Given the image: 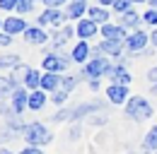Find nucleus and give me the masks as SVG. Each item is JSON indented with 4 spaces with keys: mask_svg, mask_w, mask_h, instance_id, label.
<instances>
[{
    "mask_svg": "<svg viewBox=\"0 0 157 154\" xmlns=\"http://www.w3.org/2000/svg\"><path fill=\"white\" fill-rule=\"evenodd\" d=\"M29 27L24 24V19L22 17H7L2 22V31L5 34H10V36H15V34H24Z\"/></svg>",
    "mask_w": 157,
    "mask_h": 154,
    "instance_id": "nucleus-8",
    "label": "nucleus"
},
{
    "mask_svg": "<svg viewBox=\"0 0 157 154\" xmlns=\"http://www.w3.org/2000/svg\"><path fill=\"white\" fill-rule=\"evenodd\" d=\"M147 2H150V7H155V10H157V0H147Z\"/></svg>",
    "mask_w": 157,
    "mask_h": 154,
    "instance_id": "nucleus-40",
    "label": "nucleus"
},
{
    "mask_svg": "<svg viewBox=\"0 0 157 154\" xmlns=\"http://www.w3.org/2000/svg\"><path fill=\"white\" fill-rule=\"evenodd\" d=\"M114 10H116L118 15L128 12V10H131V0H116V2H114Z\"/></svg>",
    "mask_w": 157,
    "mask_h": 154,
    "instance_id": "nucleus-30",
    "label": "nucleus"
},
{
    "mask_svg": "<svg viewBox=\"0 0 157 154\" xmlns=\"http://www.w3.org/2000/svg\"><path fill=\"white\" fill-rule=\"evenodd\" d=\"M75 31H78V36L82 38V41H87V38H92L97 34V22H94V19H78Z\"/></svg>",
    "mask_w": 157,
    "mask_h": 154,
    "instance_id": "nucleus-10",
    "label": "nucleus"
},
{
    "mask_svg": "<svg viewBox=\"0 0 157 154\" xmlns=\"http://www.w3.org/2000/svg\"><path fill=\"white\" fill-rule=\"evenodd\" d=\"M155 154H157V149H155Z\"/></svg>",
    "mask_w": 157,
    "mask_h": 154,
    "instance_id": "nucleus-45",
    "label": "nucleus"
},
{
    "mask_svg": "<svg viewBox=\"0 0 157 154\" xmlns=\"http://www.w3.org/2000/svg\"><path fill=\"white\" fill-rule=\"evenodd\" d=\"M7 43H12V38H10V34H5V31H0V46H7Z\"/></svg>",
    "mask_w": 157,
    "mask_h": 154,
    "instance_id": "nucleus-35",
    "label": "nucleus"
},
{
    "mask_svg": "<svg viewBox=\"0 0 157 154\" xmlns=\"http://www.w3.org/2000/svg\"><path fill=\"white\" fill-rule=\"evenodd\" d=\"M0 154H12V152L10 149H0Z\"/></svg>",
    "mask_w": 157,
    "mask_h": 154,
    "instance_id": "nucleus-41",
    "label": "nucleus"
},
{
    "mask_svg": "<svg viewBox=\"0 0 157 154\" xmlns=\"http://www.w3.org/2000/svg\"><path fill=\"white\" fill-rule=\"evenodd\" d=\"M121 51H123V43L121 41H101V46H99V53H106V56H121Z\"/></svg>",
    "mask_w": 157,
    "mask_h": 154,
    "instance_id": "nucleus-16",
    "label": "nucleus"
},
{
    "mask_svg": "<svg viewBox=\"0 0 157 154\" xmlns=\"http://www.w3.org/2000/svg\"><path fill=\"white\" fill-rule=\"evenodd\" d=\"M147 79H150L152 84H157V68H152V70L147 72Z\"/></svg>",
    "mask_w": 157,
    "mask_h": 154,
    "instance_id": "nucleus-36",
    "label": "nucleus"
},
{
    "mask_svg": "<svg viewBox=\"0 0 157 154\" xmlns=\"http://www.w3.org/2000/svg\"><path fill=\"white\" fill-rule=\"evenodd\" d=\"M27 104H29V92L24 87H17L12 92V111H15V116H20L27 108Z\"/></svg>",
    "mask_w": 157,
    "mask_h": 154,
    "instance_id": "nucleus-7",
    "label": "nucleus"
},
{
    "mask_svg": "<svg viewBox=\"0 0 157 154\" xmlns=\"http://www.w3.org/2000/svg\"><path fill=\"white\" fill-rule=\"evenodd\" d=\"M22 135H24V142H27V145H32V147L46 145V142L51 140L48 130H46V128H44L41 123H29V125H24Z\"/></svg>",
    "mask_w": 157,
    "mask_h": 154,
    "instance_id": "nucleus-1",
    "label": "nucleus"
},
{
    "mask_svg": "<svg viewBox=\"0 0 157 154\" xmlns=\"http://www.w3.org/2000/svg\"><path fill=\"white\" fill-rule=\"evenodd\" d=\"M82 75H68L65 77V79H63V89H65V92H70V89H73V87H75V84H78V79Z\"/></svg>",
    "mask_w": 157,
    "mask_h": 154,
    "instance_id": "nucleus-29",
    "label": "nucleus"
},
{
    "mask_svg": "<svg viewBox=\"0 0 157 154\" xmlns=\"http://www.w3.org/2000/svg\"><path fill=\"white\" fill-rule=\"evenodd\" d=\"M87 56H90V46H87V41H80L78 46L73 48V53H70V58H73L75 63H85Z\"/></svg>",
    "mask_w": 157,
    "mask_h": 154,
    "instance_id": "nucleus-18",
    "label": "nucleus"
},
{
    "mask_svg": "<svg viewBox=\"0 0 157 154\" xmlns=\"http://www.w3.org/2000/svg\"><path fill=\"white\" fill-rule=\"evenodd\" d=\"M68 94H70V92H65V89H56V94H53V101H56V104H63V101L68 99Z\"/></svg>",
    "mask_w": 157,
    "mask_h": 154,
    "instance_id": "nucleus-32",
    "label": "nucleus"
},
{
    "mask_svg": "<svg viewBox=\"0 0 157 154\" xmlns=\"http://www.w3.org/2000/svg\"><path fill=\"white\" fill-rule=\"evenodd\" d=\"M15 89H17V82H15L12 77H0V96L12 94Z\"/></svg>",
    "mask_w": 157,
    "mask_h": 154,
    "instance_id": "nucleus-22",
    "label": "nucleus"
},
{
    "mask_svg": "<svg viewBox=\"0 0 157 154\" xmlns=\"http://www.w3.org/2000/svg\"><path fill=\"white\" fill-rule=\"evenodd\" d=\"M109 75H111V84H123V87H128L131 84V75H128V70L126 68H111L109 70Z\"/></svg>",
    "mask_w": 157,
    "mask_h": 154,
    "instance_id": "nucleus-15",
    "label": "nucleus"
},
{
    "mask_svg": "<svg viewBox=\"0 0 157 154\" xmlns=\"http://www.w3.org/2000/svg\"><path fill=\"white\" fill-rule=\"evenodd\" d=\"M101 36L106 38V41H126V29L121 27V24H101Z\"/></svg>",
    "mask_w": 157,
    "mask_h": 154,
    "instance_id": "nucleus-9",
    "label": "nucleus"
},
{
    "mask_svg": "<svg viewBox=\"0 0 157 154\" xmlns=\"http://www.w3.org/2000/svg\"><path fill=\"white\" fill-rule=\"evenodd\" d=\"M44 104H46V94H44V89H34V92H29V104H27V108H32V111H41Z\"/></svg>",
    "mask_w": 157,
    "mask_h": 154,
    "instance_id": "nucleus-13",
    "label": "nucleus"
},
{
    "mask_svg": "<svg viewBox=\"0 0 157 154\" xmlns=\"http://www.w3.org/2000/svg\"><path fill=\"white\" fill-rule=\"evenodd\" d=\"M143 145H145V149H157V125L147 133V137H145Z\"/></svg>",
    "mask_w": 157,
    "mask_h": 154,
    "instance_id": "nucleus-26",
    "label": "nucleus"
},
{
    "mask_svg": "<svg viewBox=\"0 0 157 154\" xmlns=\"http://www.w3.org/2000/svg\"><path fill=\"white\" fill-rule=\"evenodd\" d=\"M147 41H150V36L145 31H136V34H131V36L126 38V48L133 51V53H140V51H145V43Z\"/></svg>",
    "mask_w": 157,
    "mask_h": 154,
    "instance_id": "nucleus-6",
    "label": "nucleus"
},
{
    "mask_svg": "<svg viewBox=\"0 0 157 154\" xmlns=\"http://www.w3.org/2000/svg\"><path fill=\"white\" fill-rule=\"evenodd\" d=\"M73 36V29H70V27H63V29H60L58 34H56V46H63V43H65V41H68V38Z\"/></svg>",
    "mask_w": 157,
    "mask_h": 154,
    "instance_id": "nucleus-25",
    "label": "nucleus"
},
{
    "mask_svg": "<svg viewBox=\"0 0 157 154\" xmlns=\"http://www.w3.org/2000/svg\"><path fill=\"white\" fill-rule=\"evenodd\" d=\"M114 2H116V0H99V5H101V7H106V5H114Z\"/></svg>",
    "mask_w": 157,
    "mask_h": 154,
    "instance_id": "nucleus-38",
    "label": "nucleus"
},
{
    "mask_svg": "<svg viewBox=\"0 0 157 154\" xmlns=\"http://www.w3.org/2000/svg\"><path fill=\"white\" fill-rule=\"evenodd\" d=\"M32 7H34V0H20L15 10H17L20 15H27V12H32Z\"/></svg>",
    "mask_w": 157,
    "mask_h": 154,
    "instance_id": "nucleus-28",
    "label": "nucleus"
},
{
    "mask_svg": "<svg viewBox=\"0 0 157 154\" xmlns=\"http://www.w3.org/2000/svg\"><path fill=\"white\" fill-rule=\"evenodd\" d=\"M99 108H101V104H85V106H78V108L73 111V118L80 120L82 116H87L90 111H99Z\"/></svg>",
    "mask_w": 157,
    "mask_h": 154,
    "instance_id": "nucleus-23",
    "label": "nucleus"
},
{
    "mask_svg": "<svg viewBox=\"0 0 157 154\" xmlns=\"http://www.w3.org/2000/svg\"><path fill=\"white\" fill-rule=\"evenodd\" d=\"M68 63H70V60L65 56H56V53L44 56V72H60V70L68 68Z\"/></svg>",
    "mask_w": 157,
    "mask_h": 154,
    "instance_id": "nucleus-5",
    "label": "nucleus"
},
{
    "mask_svg": "<svg viewBox=\"0 0 157 154\" xmlns=\"http://www.w3.org/2000/svg\"><path fill=\"white\" fill-rule=\"evenodd\" d=\"M85 12H87V2L85 0H70V5H68V17L70 19H82Z\"/></svg>",
    "mask_w": 157,
    "mask_h": 154,
    "instance_id": "nucleus-14",
    "label": "nucleus"
},
{
    "mask_svg": "<svg viewBox=\"0 0 157 154\" xmlns=\"http://www.w3.org/2000/svg\"><path fill=\"white\" fill-rule=\"evenodd\" d=\"M58 87H60L58 72H44V77H41V89L44 92H56Z\"/></svg>",
    "mask_w": 157,
    "mask_h": 154,
    "instance_id": "nucleus-12",
    "label": "nucleus"
},
{
    "mask_svg": "<svg viewBox=\"0 0 157 154\" xmlns=\"http://www.w3.org/2000/svg\"><path fill=\"white\" fill-rule=\"evenodd\" d=\"M150 41H152V43H155V46H157V29H155V31H152V36H150Z\"/></svg>",
    "mask_w": 157,
    "mask_h": 154,
    "instance_id": "nucleus-39",
    "label": "nucleus"
},
{
    "mask_svg": "<svg viewBox=\"0 0 157 154\" xmlns=\"http://www.w3.org/2000/svg\"><path fill=\"white\" fill-rule=\"evenodd\" d=\"M41 77H44V75H39L36 70L29 68V72H27V77H24V87L32 89V92H34V89H41Z\"/></svg>",
    "mask_w": 157,
    "mask_h": 154,
    "instance_id": "nucleus-19",
    "label": "nucleus"
},
{
    "mask_svg": "<svg viewBox=\"0 0 157 154\" xmlns=\"http://www.w3.org/2000/svg\"><path fill=\"white\" fill-rule=\"evenodd\" d=\"M109 70H111V65H109L106 58H92L90 63H85L82 75L90 77V79H97V77H101V75H109Z\"/></svg>",
    "mask_w": 157,
    "mask_h": 154,
    "instance_id": "nucleus-3",
    "label": "nucleus"
},
{
    "mask_svg": "<svg viewBox=\"0 0 157 154\" xmlns=\"http://www.w3.org/2000/svg\"><path fill=\"white\" fill-rule=\"evenodd\" d=\"M24 38L29 41V43H46V31L41 29V27H32V29H27L24 31Z\"/></svg>",
    "mask_w": 157,
    "mask_h": 154,
    "instance_id": "nucleus-17",
    "label": "nucleus"
},
{
    "mask_svg": "<svg viewBox=\"0 0 157 154\" xmlns=\"http://www.w3.org/2000/svg\"><path fill=\"white\" fill-rule=\"evenodd\" d=\"M70 116H73L70 111H58V113L53 116V120H58V123H60V120H65V118H70Z\"/></svg>",
    "mask_w": 157,
    "mask_h": 154,
    "instance_id": "nucleus-33",
    "label": "nucleus"
},
{
    "mask_svg": "<svg viewBox=\"0 0 157 154\" xmlns=\"http://www.w3.org/2000/svg\"><path fill=\"white\" fill-rule=\"evenodd\" d=\"M131 2H147V0H131Z\"/></svg>",
    "mask_w": 157,
    "mask_h": 154,
    "instance_id": "nucleus-42",
    "label": "nucleus"
},
{
    "mask_svg": "<svg viewBox=\"0 0 157 154\" xmlns=\"http://www.w3.org/2000/svg\"><path fill=\"white\" fill-rule=\"evenodd\" d=\"M90 19H94V22H101V24H106V19H109V10L106 7H101V5H97V7H90Z\"/></svg>",
    "mask_w": 157,
    "mask_h": 154,
    "instance_id": "nucleus-21",
    "label": "nucleus"
},
{
    "mask_svg": "<svg viewBox=\"0 0 157 154\" xmlns=\"http://www.w3.org/2000/svg\"><path fill=\"white\" fill-rule=\"evenodd\" d=\"M106 96H109L111 104H123L128 99V87H123V84H109Z\"/></svg>",
    "mask_w": 157,
    "mask_h": 154,
    "instance_id": "nucleus-11",
    "label": "nucleus"
},
{
    "mask_svg": "<svg viewBox=\"0 0 157 154\" xmlns=\"http://www.w3.org/2000/svg\"><path fill=\"white\" fill-rule=\"evenodd\" d=\"M20 154H44V152H41L39 147H32V145H29V147H24Z\"/></svg>",
    "mask_w": 157,
    "mask_h": 154,
    "instance_id": "nucleus-34",
    "label": "nucleus"
},
{
    "mask_svg": "<svg viewBox=\"0 0 157 154\" xmlns=\"http://www.w3.org/2000/svg\"><path fill=\"white\" fill-rule=\"evenodd\" d=\"M138 24H140V17H138L133 10H128V12L121 15V27H123V29H133V27H138Z\"/></svg>",
    "mask_w": 157,
    "mask_h": 154,
    "instance_id": "nucleus-20",
    "label": "nucleus"
},
{
    "mask_svg": "<svg viewBox=\"0 0 157 154\" xmlns=\"http://www.w3.org/2000/svg\"><path fill=\"white\" fill-rule=\"evenodd\" d=\"M126 116H131L133 120H140V118H150L152 116V106L143 99V96H133L126 106Z\"/></svg>",
    "mask_w": 157,
    "mask_h": 154,
    "instance_id": "nucleus-2",
    "label": "nucleus"
},
{
    "mask_svg": "<svg viewBox=\"0 0 157 154\" xmlns=\"http://www.w3.org/2000/svg\"><path fill=\"white\" fill-rule=\"evenodd\" d=\"M0 29H2V22H0Z\"/></svg>",
    "mask_w": 157,
    "mask_h": 154,
    "instance_id": "nucleus-44",
    "label": "nucleus"
},
{
    "mask_svg": "<svg viewBox=\"0 0 157 154\" xmlns=\"http://www.w3.org/2000/svg\"><path fill=\"white\" fill-rule=\"evenodd\" d=\"M143 22L150 24V27H157V10H155V7H150V10L143 15Z\"/></svg>",
    "mask_w": 157,
    "mask_h": 154,
    "instance_id": "nucleus-27",
    "label": "nucleus"
},
{
    "mask_svg": "<svg viewBox=\"0 0 157 154\" xmlns=\"http://www.w3.org/2000/svg\"><path fill=\"white\" fill-rule=\"evenodd\" d=\"M39 27H46V24H53V27H60L63 22H65V15L60 12V10H56V7H48V10H44L39 15Z\"/></svg>",
    "mask_w": 157,
    "mask_h": 154,
    "instance_id": "nucleus-4",
    "label": "nucleus"
},
{
    "mask_svg": "<svg viewBox=\"0 0 157 154\" xmlns=\"http://www.w3.org/2000/svg\"><path fill=\"white\" fill-rule=\"evenodd\" d=\"M17 2H20V0H0V10L10 12V10H15V7H17Z\"/></svg>",
    "mask_w": 157,
    "mask_h": 154,
    "instance_id": "nucleus-31",
    "label": "nucleus"
},
{
    "mask_svg": "<svg viewBox=\"0 0 157 154\" xmlns=\"http://www.w3.org/2000/svg\"><path fill=\"white\" fill-rule=\"evenodd\" d=\"M20 65V56H0V68H17Z\"/></svg>",
    "mask_w": 157,
    "mask_h": 154,
    "instance_id": "nucleus-24",
    "label": "nucleus"
},
{
    "mask_svg": "<svg viewBox=\"0 0 157 154\" xmlns=\"http://www.w3.org/2000/svg\"><path fill=\"white\" fill-rule=\"evenodd\" d=\"M90 89H99V79H90Z\"/></svg>",
    "mask_w": 157,
    "mask_h": 154,
    "instance_id": "nucleus-37",
    "label": "nucleus"
},
{
    "mask_svg": "<svg viewBox=\"0 0 157 154\" xmlns=\"http://www.w3.org/2000/svg\"><path fill=\"white\" fill-rule=\"evenodd\" d=\"M152 92H155V94H157V84H155V87H152Z\"/></svg>",
    "mask_w": 157,
    "mask_h": 154,
    "instance_id": "nucleus-43",
    "label": "nucleus"
}]
</instances>
